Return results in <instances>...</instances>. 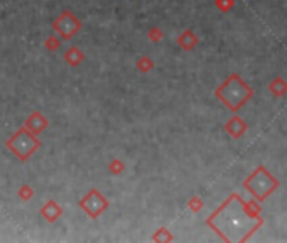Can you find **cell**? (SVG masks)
Returning <instances> with one entry per match:
<instances>
[{"mask_svg":"<svg viewBox=\"0 0 287 243\" xmlns=\"http://www.w3.org/2000/svg\"><path fill=\"white\" fill-rule=\"evenodd\" d=\"M19 196L24 201H27V199H31L32 196H34V191H32L29 186H22V187H20V191H19Z\"/></svg>","mask_w":287,"mask_h":243,"instance_id":"obj_14","label":"cell"},{"mask_svg":"<svg viewBox=\"0 0 287 243\" xmlns=\"http://www.w3.org/2000/svg\"><path fill=\"white\" fill-rule=\"evenodd\" d=\"M80 206L81 209H85V211L88 213L90 218L97 220V218L108 208V201L100 194V191L91 189L88 194L80 201Z\"/></svg>","mask_w":287,"mask_h":243,"instance_id":"obj_5","label":"cell"},{"mask_svg":"<svg viewBox=\"0 0 287 243\" xmlns=\"http://www.w3.org/2000/svg\"><path fill=\"white\" fill-rule=\"evenodd\" d=\"M64 60L68 61L71 66H78L83 60H85V56H83V53L80 51V49H76V48H69L68 51L64 53Z\"/></svg>","mask_w":287,"mask_h":243,"instance_id":"obj_11","label":"cell"},{"mask_svg":"<svg viewBox=\"0 0 287 243\" xmlns=\"http://www.w3.org/2000/svg\"><path fill=\"white\" fill-rule=\"evenodd\" d=\"M26 127H27L31 132L39 133V132H43L46 127H48V120H46L39 112H34V113H32V115L27 119Z\"/></svg>","mask_w":287,"mask_h":243,"instance_id":"obj_7","label":"cell"},{"mask_svg":"<svg viewBox=\"0 0 287 243\" xmlns=\"http://www.w3.org/2000/svg\"><path fill=\"white\" fill-rule=\"evenodd\" d=\"M59 39H57V37H49V39H48V43H46V46H48V48L49 49H54V48H59Z\"/></svg>","mask_w":287,"mask_h":243,"instance_id":"obj_17","label":"cell"},{"mask_svg":"<svg viewBox=\"0 0 287 243\" xmlns=\"http://www.w3.org/2000/svg\"><path fill=\"white\" fill-rule=\"evenodd\" d=\"M215 5L222 12H230L235 7V0H215Z\"/></svg>","mask_w":287,"mask_h":243,"instance_id":"obj_12","label":"cell"},{"mask_svg":"<svg viewBox=\"0 0 287 243\" xmlns=\"http://www.w3.org/2000/svg\"><path fill=\"white\" fill-rule=\"evenodd\" d=\"M41 215H43L49 223H53V221H56L57 218L63 215V209L59 208L57 203H54V201H48V203L41 208Z\"/></svg>","mask_w":287,"mask_h":243,"instance_id":"obj_8","label":"cell"},{"mask_svg":"<svg viewBox=\"0 0 287 243\" xmlns=\"http://www.w3.org/2000/svg\"><path fill=\"white\" fill-rule=\"evenodd\" d=\"M201 208H203V199H201V198L194 196V198H191V199H189V209H191V211L198 213Z\"/></svg>","mask_w":287,"mask_h":243,"instance_id":"obj_13","label":"cell"},{"mask_svg":"<svg viewBox=\"0 0 287 243\" xmlns=\"http://www.w3.org/2000/svg\"><path fill=\"white\" fill-rule=\"evenodd\" d=\"M269 91L272 93L274 98H282L287 93V81L284 78L277 76L269 83Z\"/></svg>","mask_w":287,"mask_h":243,"instance_id":"obj_9","label":"cell"},{"mask_svg":"<svg viewBox=\"0 0 287 243\" xmlns=\"http://www.w3.org/2000/svg\"><path fill=\"white\" fill-rule=\"evenodd\" d=\"M149 37H151V39H154V41H159L161 37H162V34L159 31H157V29H152L151 32H149Z\"/></svg>","mask_w":287,"mask_h":243,"instance_id":"obj_18","label":"cell"},{"mask_svg":"<svg viewBox=\"0 0 287 243\" xmlns=\"http://www.w3.org/2000/svg\"><path fill=\"white\" fill-rule=\"evenodd\" d=\"M279 186H281V182H279L264 166H257V169L243 181V187L250 192L259 203L267 199Z\"/></svg>","mask_w":287,"mask_h":243,"instance_id":"obj_2","label":"cell"},{"mask_svg":"<svg viewBox=\"0 0 287 243\" xmlns=\"http://www.w3.org/2000/svg\"><path fill=\"white\" fill-rule=\"evenodd\" d=\"M122 169H123V164H122L120 161H114V162L110 164V171H112V173H115V174H118Z\"/></svg>","mask_w":287,"mask_h":243,"instance_id":"obj_16","label":"cell"},{"mask_svg":"<svg viewBox=\"0 0 287 243\" xmlns=\"http://www.w3.org/2000/svg\"><path fill=\"white\" fill-rule=\"evenodd\" d=\"M137 66H139V68H140V71H144V73H145V71H149V69H152V61H149L147 60V58H142V60H140L139 62H137Z\"/></svg>","mask_w":287,"mask_h":243,"instance_id":"obj_15","label":"cell"},{"mask_svg":"<svg viewBox=\"0 0 287 243\" xmlns=\"http://www.w3.org/2000/svg\"><path fill=\"white\" fill-rule=\"evenodd\" d=\"M223 128H225V132H227L228 135L233 137V139H240V137L245 135V132H247L248 127H247V122H245L242 117L235 115L225 123Z\"/></svg>","mask_w":287,"mask_h":243,"instance_id":"obj_6","label":"cell"},{"mask_svg":"<svg viewBox=\"0 0 287 243\" xmlns=\"http://www.w3.org/2000/svg\"><path fill=\"white\" fill-rule=\"evenodd\" d=\"M53 27L56 32H59L63 39H71L81 29V22L74 17L73 12H63V14L53 22Z\"/></svg>","mask_w":287,"mask_h":243,"instance_id":"obj_4","label":"cell"},{"mask_svg":"<svg viewBox=\"0 0 287 243\" xmlns=\"http://www.w3.org/2000/svg\"><path fill=\"white\" fill-rule=\"evenodd\" d=\"M7 147L15 157L24 162L41 147V140L37 139L34 132H31L27 127H22L7 140Z\"/></svg>","mask_w":287,"mask_h":243,"instance_id":"obj_3","label":"cell"},{"mask_svg":"<svg viewBox=\"0 0 287 243\" xmlns=\"http://www.w3.org/2000/svg\"><path fill=\"white\" fill-rule=\"evenodd\" d=\"M177 43H179V46H181L182 49H184V51H191L193 48H196V44L199 43V39L196 37V34L191 31V29H188V31H184L179 36Z\"/></svg>","mask_w":287,"mask_h":243,"instance_id":"obj_10","label":"cell"},{"mask_svg":"<svg viewBox=\"0 0 287 243\" xmlns=\"http://www.w3.org/2000/svg\"><path fill=\"white\" fill-rule=\"evenodd\" d=\"M215 96L228 110L236 113L253 96V88L248 86L240 74L233 73L216 88Z\"/></svg>","mask_w":287,"mask_h":243,"instance_id":"obj_1","label":"cell"}]
</instances>
